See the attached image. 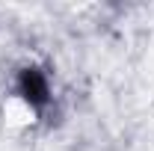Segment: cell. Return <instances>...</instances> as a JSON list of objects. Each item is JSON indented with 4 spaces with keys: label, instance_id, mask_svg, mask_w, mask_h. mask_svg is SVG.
Segmentation results:
<instances>
[{
    "label": "cell",
    "instance_id": "obj_1",
    "mask_svg": "<svg viewBox=\"0 0 154 151\" xmlns=\"http://www.w3.org/2000/svg\"><path fill=\"white\" fill-rule=\"evenodd\" d=\"M18 89H21V95L33 104V107H45L48 104V80H45V74L42 71H36V68H27L24 74H21V80H18Z\"/></svg>",
    "mask_w": 154,
    "mask_h": 151
}]
</instances>
